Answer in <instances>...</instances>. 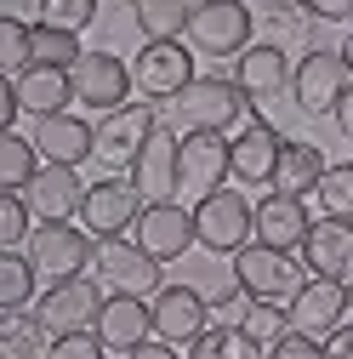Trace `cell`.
<instances>
[{"mask_svg":"<svg viewBox=\"0 0 353 359\" xmlns=\"http://www.w3.org/2000/svg\"><path fill=\"white\" fill-rule=\"evenodd\" d=\"M245 109L251 103L240 92V80H228V74H200L183 97H171V120L183 126V137L188 131H228V126H240Z\"/></svg>","mask_w":353,"mask_h":359,"instance_id":"obj_1","label":"cell"},{"mask_svg":"<svg viewBox=\"0 0 353 359\" xmlns=\"http://www.w3.org/2000/svg\"><path fill=\"white\" fill-rule=\"evenodd\" d=\"M194 234L205 251L216 257H234L256 240V205L240 194V189H216L205 200H194Z\"/></svg>","mask_w":353,"mask_h":359,"instance_id":"obj_2","label":"cell"},{"mask_svg":"<svg viewBox=\"0 0 353 359\" xmlns=\"http://www.w3.org/2000/svg\"><path fill=\"white\" fill-rule=\"evenodd\" d=\"M256 34V12L245 0H200L188 18V46L205 57H240Z\"/></svg>","mask_w":353,"mask_h":359,"instance_id":"obj_3","label":"cell"},{"mask_svg":"<svg viewBox=\"0 0 353 359\" xmlns=\"http://www.w3.org/2000/svg\"><path fill=\"white\" fill-rule=\"evenodd\" d=\"M234 280L245 297H262V302H291L307 280V268H296V251H274L251 240L245 251H234Z\"/></svg>","mask_w":353,"mask_h":359,"instance_id":"obj_4","label":"cell"},{"mask_svg":"<svg viewBox=\"0 0 353 359\" xmlns=\"http://www.w3.org/2000/svg\"><path fill=\"white\" fill-rule=\"evenodd\" d=\"M92 280L103 291H125V297H154L165 285L160 274V257H148L137 240H97V257H92Z\"/></svg>","mask_w":353,"mask_h":359,"instance_id":"obj_5","label":"cell"},{"mask_svg":"<svg viewBox=\"0 0 353 359\" xmlns=\"http://www.w3.org/2000/svg\"><path fill=\"white\" fill-rule=\"evenodd\" d=\"M131 80H137L143 103L183 97L188 86L200 80L194 74V46H183V40H148V46L137 52V63H131Z\"/></svg>","mask_w":353,"mask_h":359,"instance_id":"obj_6","label":"cell"},{"mask_svg":"<svg viewBox=\"0 0 353 359\" xmlns=\"http://www.w3.org/2000/svg\"><path fill=\"white\" fill-rule=\"evenodd\" d=\"M29 257H34V268H40V280L57 285V280L85 274L92 257H97V245H92V234H85L80 222H40L34 240H29Z\"/></svg>","mask_w":353,"mask_h":359,"instance_id":"obj_7","label":"cell"},{"mask_svg":"<svg viewBox=\"0 0 353 359\" xmlns=\"http://www.w3.org/2000/svg\"><path fill=\"white\" fill-rule=\"evenodd\" d=\"M74 97L92 109V114H114L131 103V92H137V80H131V63L114 57V52H85L74 69Z\"/></svg>","mask_w":353,"mask_h":359,"instance_id":"obj_8","label":"cell"},{"mask_svg":"<svg viewBox=\"0 0 353 359\" xmlns=\"http://www.w3.org/2000/svg\"><path fill=\"white\" fill-rule=\"evenodd\" d=\"M143 194L137 183H120V177H103V183L85 189V205H80V229L92 234V240H120L125 229H137V217H143Z\"/></svg>","mask_w":353,"mask_h":359,"instance_id":"obj_9","label":"cell"},{"mask_svg":"<svg viewBox=\"0 0 353 359\" xmlns=\"http://www.w3.org/2000/svg\"><path fill=\"white\" fill-rule=\"evenodd\" d=\"M353 86V74H347V63H342V52H307L302 63H296V74H291V103L302 109V114H336V103H342V92Z\"/></svg>","mask_w":353,"mask_h":359,"instance_id":"obj_10","label":"cell"},{"mask_svg":"<svg viewBox=\"0 0 353 359\" xmlns=\"http://www.w3.org/2000/svg\"><path fill=\"white\" fill-rule=\"evenodd\" d=\"M291 74H296V63L285 57V46H274V40L245 46V52L234 57V80H240V92H245V103H251L256 114H268V109L279 103V92L291 86Z\"/></svg>","mask_w":353,"mask_h":359,"instance_id":"obj_11","label":"cell"},{"mask_svg":"<svg viewBox=\"0 0 353 359\" xmlns=\"http://www.w3.org/2000/svg\"><path fill=\"white\" fill-rule=\"evenodd\" d=\"M148 302H154V337L171 348H188L211 331V302L194 285H160Z\"/></svg>","mask_w":353,"mask_h":359,"instance_id":"obj_12","label":"cell"},{"mask_svg":"<svg viewBox=\"0 0 353 359\" xmlns=\"http://www.w3.org/2000/svg\"><path fill=\"white\" fill-rule=\"evenodd\" d=\"M137 240L148 257H160V262H176V257H188L194 245H200V234H194V205H176V200H154V205H143V217H137Z\"/></svg>","mask_w":353,"mask_h":359,"instance_id":"obj_13","label":"cell"},{"mask_svg":"<svg viewBox=\"0 0 353 359\" xmlns=\"http://www.w3.org/2000/svg\"><path fill=\"white\" fill-rule=\"evenodd\" d=\"M103 285L97 280H85V274H74V280H57V285H46L40 291V320L52 325V337H63V331H92L97 325V313H103Z\"/></svg>","mask_w":353,"mask_h":359,"instance_id":"obj_14","label":"cell"},{"mask_svg":"<svg viewBox=\"0 0 353 359\" xmlns=\"http://www.w3.org/2000/svg\"><path fill=\"white\" fill-rule=\"evenodd\" d=\"M291 308V331H307V337H331L336 325H347V280H325V274H307L302 291L285 302Z\"/></svg>","mask_w":353,"mask_h":359,"instance_id":"obj_15","label":"cell"},{"mask_svg":"<svg viewBox=\"0 0 353 359\" xmlns=\"http://www.w3.org/2000/svg\"><path fill=\"white\" fill-rule=\"evenodd\" d=\"M154 131H160L154 103H125L114 114H97V160L103 165H131Z\"/></svg>","mask_w":353,"mask_h":359,"instance_id":"obj_16","label":"cell"},{"mask_svg":"<svg viewBox=\"0 0 353 359\" xmlns=\"http://www.w3.org/2000/svg\"><path fill=\"white\" fill-rule=\"evenodd\" d=\"M131 183L137 194L154 205V200H176L183 194V137H171V131H154L143 143V154L131 160Z\"/></svg>","mask_w":353,"mask_h":359,"instance_id":"obj_17","label":"cell"},{"mask_svg":"<svg viewBox=\"0 0 353 359\" xmlns=\"http://www.w3.org/2000/svg\"><path fill=\"white\" fill-rule=\"evenodd\" d=\"M92 331L103 337L109 353H137V348L154 337V302H148V297L109 291V302H103V313H97V325H92Z\"/></svg>","mask_w":353,"mask_h":359,"instance_id":"obj_18","label":"cell"},{"mask_svg":"<svg viewBox=\"0 0 353 359\" xmlns=\"http://www.w3.org/2000/svg\"><path fill=\"white\" fill-rule=\"evenodd\" d=\"M302 268L325 280H347L353 274V222L347 217H314V229L302 240Z\"/></svg>","mask_w":353,"mask_h":359,"instance_id":"obj_19","label":"cell"},{"mask_svg":"<svg viewBox=\"0 0 353 359\" xmlns=\"http://www.w3.org/2000/svg\"><path fill=\"white\" fill-rule=\"evenodd\" d=\"M85 189L74 165H40V177L23 189V200L34 205L40 222H80V205H85Z\"/></svg>","mask_w":353,"mask_h":359,"instance_id":"obj_20","label":"cell"},{"mask_svg":"<svg viewBox=\"0 0 353 359\" xmlns=\"http://www.w3.org/2000/svg\"><path fill=\"white\" fill-rule=\"evenodd\" d=\"M228 137L223 131H188L183 137V194L205 200L228 183Z\"/></svg>","mask_w":353,"mask_h":359,"instance_id":"obj_21","label":"cell"},{"mask_svg":"<svg viewBox=\"0 0 353 359\" xmlns=\"http://www.w3.org/2000/svg\"><path fill=\"white\" fill-rule=\"evenodd\" d=\"M307 229H314V217H307V200L302 194H279L268 189L256 200V240L274 245V251H302Z\"/></svg>","mask_w":353,"mask_h":359,"instance_id":"obj_22","label":"cell"},{"mask_svg":"<svg viewBox=\"0 0 353 359\" xmlns=\"http://www.w3.org/2000/svg\"><path fill=\"white\" fill-rule=\"evenodd\" d=\"M34 149L46 165H85L97 154V126L80 120V114H52V120H40Z\"/></svg>","mask_w":353,"mask_h":359,"instance_id":"obj_23","label":"cell"},{"mask_svg":"<svg viewBox=\"0 0 353 359\" xmlns=\"http://www.w3.org/2000/svg\"><path fill=\"white\" fill-rule=\"evenodd\" d=\"M279 149L285 137L274 126H245L240 137H228V171H234V183H274V171H279Z\"/></svg>","mask_w":353,"mask_h":359,"instance_id":"obj_24","label":"cell"},{"mask_svg":"<svg viewBox=\"0 0 353 359\" xmlns=\"http://www.w3.org/2000/svg\"><path fill=\"white\" fill-rule=\"evenodd\" d=\"M12 86H18V103H23V114H34V120L69 114V103H80V97H74V74H69V69L29 63V69H23Z\"/></svg>","mask_w":353,"mask_h":359,"instance_id":"obj_25","label":"cell"},{"mask_svg":"<svg viewBox=\"0 0 353 359\" xmlns=\"http://www.w3.org/2000/svg\"><path fill=\"white\" fill-rule=\"evenodd\" d=\"M325 171H331V160H325V149L319 143H302V137H285V149H279V171H274V189L279 194H319V183H325Z\"/></svg>","mask_w":353,"mask_h":359,"instance_id":"obj_26","label":"cell"},{"mask_svg":"<svg viewBox=\"0 0 353 359\" xmlns=\"http://www.w3.org/2000/svg\"><path fill=\"white\" fill-rule=\"evenodd\" d=\"M52 348V325L29 308H6L0 313V359H46Z\"/></svg>","mask_w":353,"mask_h":359,"instance_id":"obj_27","label":"cell"},{"mask_svg":"<svg viewBox=\"0 0 353 359\" xmlns=\"http://www.w3.org/2000/svg\"><path fill=\"white\" fill-rule=\"evenodd\" d=\"M40 149L34 137H23V131H0V194H23L34 177H40Z\"/></svg>","mask_w":353,"mask_h":359,"instance_id":"obj_28","label":"cell"},{"mask_svg":"<svg viewBox=\"0 0 353 359\" xmlns=\"http://www.w3.org/2000/svg\"><path fill=\"white\" fill-rule=\"evenodd\" d=\"M131 18L148 40H183L188 18H194V0H131Z\"/></svg>","mask_w":353,"mask_h":359,"instance_id":"obj_29","label":"cell"},{"mask_svg":"<svg viewBox=\"0 0 353 359\" xmlns=\"http://www.w3.org/2000/svg\"><path fill=\"white\" fill-rule=\"evenodd\" d=\"M262 34L274 40V46H307V34H314V12L302 6V0H268V6H262Z\"/></svg>","mask_w":353,"mask_h":359,"instance_id":"obj_30","label":"cell"},{"mask_svg":"<svg viewBox=\"0 0 353 359\" xmlns=\"http://www.w3.org/2000/svg\"><path fill=\"white\" fill-rule=\"evenodd\" d=\"M40 291V268L29 251H0V308H29Z\"/></svg>","mask_w":353,"mask_h":359,"instance_id":"obj_31","label":"cell"},{"mask_svg":"<svg viewBox=\"0 0 353 359\" xmlns=\"http://www.w3.org/2000/svg\"><path fill=\"white\" fill-rule=\"evenodd\" d=\"M188 359H262V342H251L245 325H211L200 342H188Z\"/></svg>","mask_w":353,"mask_h":359,"instance_id":"obj_32","label":"cell"},{"mask_svg":"<svg viewBox=\"0 0 353 359\" xmlns=\"http://www.w3.org/2000/svg\"><path fill=\"white\" fill-rule=\"evenodd\" d=\"M240 325H245V337L251 342H279L285 331H291V308L285 302H262V297H245V313H240Z\"/></svg>","mask_w":353,"mask_h":359,"instance_id":"obj_33","label":"cell"},{"mask_svg":"<svg viewBox=\"0 0 353 359\" xmlns=\"http://www.w3.org/2000/svg\"><path fill=\"white\" fill-rule=\"evenodd\" d=\"M29 63H34V23L0 18V69H6V80H18Z\"/></svg>","mask_w":353,"mask_h":359,"instance_id":"obj_34","label":"cell"},{"mask_svg":"<svg viewBox=\"0 0 353 359\" xmlns=\"http://www.w3.org/2000/svg\"><path fill=\"white\" fill-rule=\"evenodd\" d=\"M80 57H85L80 34L52 29V23H34V63H46V69H74Z\"/></svg>","mask_w":353,"mask_h":359,"instance_id":"obj_35","label":"cell"},{"mask_svg":"<svg viewBox=\"0 0 353 359\" xmlns=\"http://www.w3.org/2000/svg\"><path fill=\"white\" fill-rule=\"evenodd\" d=\"M34 229H40L34 205H29L23 194H0V245H6V251H23V245L34 240Z\"/></svg>","mask_w":353,"mask_h":359,"instance_id":"obj_36","label":"cell"},{"mask_svg":"<svg viewBox=\"0 0 353 359\" xmlns=\"http://www.w3.org/2000/svg\"><path fill=\"white\" fill-rule=\"evenodd\" d=\"M319 217H347L353 222V160H336L325 171V183H319Z\"/></svg>","mask_w":353,"mask_h":359,"instance_id":"obj_37","label":"cell"},{"mask_svg":"<svg viewBox=\"0 0 353 359\" xmlns=\"http://www.w3.org/2000/svg\"><path fill=\"white\" fill-rule=\"evenodd\" d=\"M92 18H97V0H40V18L34 23H52V29L80 34V29H92Z\"/></svg>","mask_w":353,"mask_h":359,"instance_id":"obj_38","label":"cell"},{"mask_svg":"<svg viewBox=\"0 0 353 359\" xmlns=\"http://www.w3.org/2000/svg\"><path fill=\"white\" fill-rule=\"evenodd\" d=\"M109 348H103V337L97 331H63V337H52V348H46V359H103Z\"/></svg>","mask_w":353,"mask_h":359,"instance_id":"obj_39","label":"cell"},{"mask_svg":"<svg viewBox=\"0 0 353 359\" xmlns=\"http://www.w3.org/2000/svg\"><path fill=\"white\" fill-rule=\"evenodd\" d=\"M262 359H325V342L307 337V331H285L279 342L262 348Z\"/></svg>","mask_w":353,"mask_h":359,"instance_id":"obj_40","label":"cell"},{"mask_svg":"<svg viewBox=\"0 0 353 359\" xmlns=\"http://www.w3.org/2000/svg\"><path fill=\"white\" fill-rule=\"evenodd\" d=\"M307 12H314L319 23H342V18H353V0H302Z\"/></svg>","mask_w":353,"mask_h":359,"instance_id":"obj_41","label":"cell"},{"mask_svg":"<svg viewBox=\"0 0 353 359\" xmlns=\"http://www.w3.org/2000/svg\"><path fill=\"white\" fill-rule=\"evenodd\" d=\"M18 114H23V103H18V86L6 80V86H0V131H18Z\"/></svg>","mask_w":353,"mask_h":359,"instance_id":"obj_42","label":"cell"},{"mask_svg":"<svg viewBox=\"0 0 353 359\" xmlns=\"http://www.w3.org/2000/svg\"><path fill=\"white\" fill-rule=\"evenodd\" d=\"M325 359H353V320L325 337Z\"/></svg>","mask_w":353,"mask_h":359,"instance_id":"obj_43","label":"cell"},{"mask_svg":"<svg viewBox=\"0 0 353 359\" xmlns=\"http://www.w3.org/2000/svg\"><path fill=\"white\" fill-rule=\"evenodd\" d=\"M331 120H336V131H342V137L353 143V86L342 92V103H336V114H331Z\"/></svg>","mask_w":353,"mask_h":359,"instance_id":"obj_44","label":"cell"},{"mask_svg":"<svg viewBox=\"0 0 353 359\" xmlns=\"http://www.w3.org/2000/svg\"><path fill=\"white\" fill-rule=\"evenodd\" d=\"M125 359H183V353H176L171 342H160V337H148V342H143L137 353H125Z\"/></svg>","mask_w":353,"mask_h":359,"instance_id":"obj_45","label":"cell"},{"mask_svg":"<svg viewBox=\"0 0 353 359\" xmlns=\"http://www.w3.org/2000/svg\"><path fill=\"white\" fill-rule=\"evenodd\" d=\"M336 52H342V63H347V74H353V34L342 40V46H336Z\"/></svg>","mask_w":353,"mask_h":359,"instance_id":"obj_46","label":"cell"},{"mask_svg":"<svg viewBox=\"0 0 353 359\" xmlns=\"http://www.w3.org/2000/svg\"><path fill=\"white\" fill-rule=\"evenodd\" d=\"M347 320H353V274H347Z\"/></svg>","mask_w":353,"mask_h":359,"instance_id":"obj_47","label":"cell"}]
</instances>
